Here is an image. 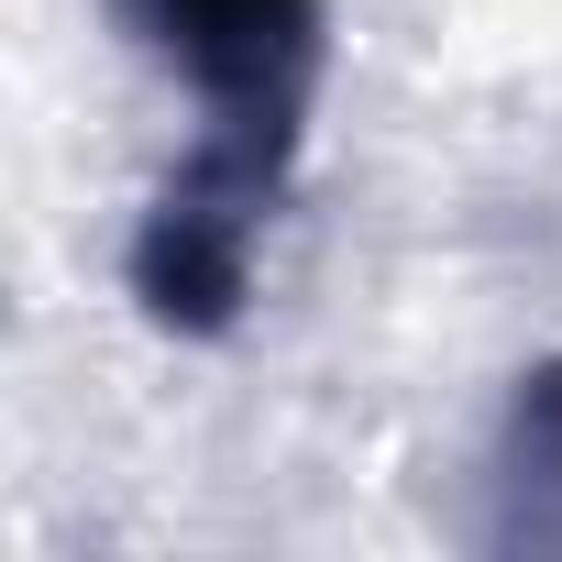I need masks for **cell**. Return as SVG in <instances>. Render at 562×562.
<instances>
[{"instance_id": "1", "label": "cell", "mask_w": 562, "mask_h": 562, "mask_svg": "<svg viewBox=\"0 0 562 562\" xmlns=\"http://www.w3.org/2000/svg\"><path fill=\"white\" fill-rule=\"evenodd\" d=\"M122 23L199 100V144L166 166L133 232V299L166 331H232L321 111L331 0H122Z\"/></svg>"}]
</instances>
